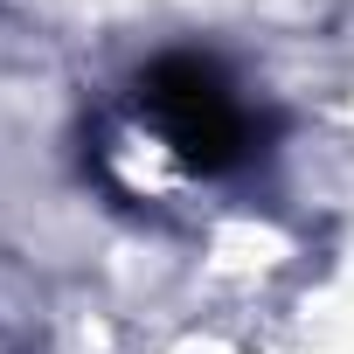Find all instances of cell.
I'll return each instance as SVG.
<instances>
[{"label":"cell","instance_id":"obj_1","mask_svg":"<svg viewBox=\"0 0 354 354\" xmlns=\"http://www.w3.org/2000/svg\"><path fill=\"white\" fill-rule=\"evenodd\" d=\"M139 104L153 111L174 160L195 174H230L257 160V111L236 97L216 56H160L139 77Z\"/></svg>","mask_w":354,"mask_h":354}]
</instances>
